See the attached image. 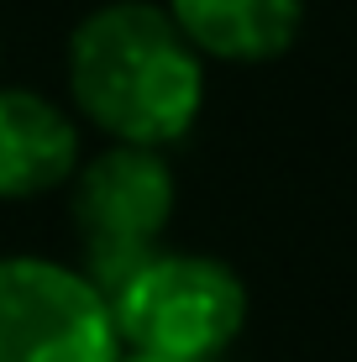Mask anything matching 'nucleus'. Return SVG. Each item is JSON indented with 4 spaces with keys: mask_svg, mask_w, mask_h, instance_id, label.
I'll return each mask as SVG.
<instances>
[{
    "mask_svg": "<svg viewBox=\"0 0 357 362\" xmlns=\"http://www.w3.org/2000/svg\"><path fill=\"white\" fill-rule=\"evenodd\" d=\"M174 205H179V179L158 147L110 142L69 179V226L84 247L79 268L110 294L153 252H163Z\"/></svg>",
    "mask_w": 357,
    "mask_h": 362,
    "instance_id": "obj_3",
    "label": "nucleus"
},
{
    "mask_svg": "<svg viewBox=\"0 0 357 362\" xmlns=\"http://www.w3.org/2000/svg\"><path fill=\"white\" fill-rule=\"evenodd\" d=\"M0 362H121L105 289L58 257H0Z\"/></svg>",
    "mask_w": 357,
    "mask_h": 362,
    "instance_id": "obj_4",
    "label": "nucleus"
},
{
    "mask_svg": "<svg viewBox=\"0 0 357 362\" xmlns=\"http://www.w3.org/2000/svg\"><path fill=\"white\" fill-rule=\"evenodd\" d=\"M69 100L121 147L179 142L205 105V58L158 0H110L74 27L64 53Z\"/></svg>",
    "mask_w": 357,
    "mask_h": 362,
    "instance_id": "obj_1",
    "label": "nucleus"
},
{
    "mask_svg": "<svg viewBox=\"0 0 357 362\" xmlns=\"http://www.w3.org/2000/svg\"><path fill=\"white\" fill-rule=\"evenodd\" d=\"M110 299L121 352L158 362H216L247 326V284L211 252H153Z\"/></svg>",
    "mask_w": 357,
    "mask_h": 362,
    "instance_id": "obj_2",
    "label": "nucleus"
},
{
    "mask_svg": "<svg viewBox=\"0 0 357 362\" xmlns=\"http://www.w3.org/2000/svg\"><path fill=\"white\" fill-rule=\"evenodd\" d=\"M79 127L58 100L0 84V199L53 194L79 173Z\"/></svg>",
    "mask_w": 357,
    "mask_h": 362,
    "instance_id": "obj_5",
    "label": "nucleus"
},
{
    "mask_svg": "<svg viewBox=\"0 0 357 362\" xmlns=\"http://www.w3.org/2000/svg\"><path fill=\"white\" fill-rule=\"evenodd\" d=\"M163 11L216 64H274L305 27V0H163Z\"/></svg>",
    "mask_w": 357,
    "mask_h": 362,
    "instance_id": "obj_6",
    "label": "nucleus"
},
{
    "mask_svg": "<svg viewBox=\"0 0 357 362\" xmlns=\"http://www.w3.org/2000/svg\"><path fill=\"white\" fill-rule=\"evenodd\" d=\"M121 362H158V357H137V352H121Z\"/></svg>",
    "mask_w": 357,
    "mask_h": 362,
    "instance_id": "obj_7",
    "label": "nucleus"
}]
</instances>
